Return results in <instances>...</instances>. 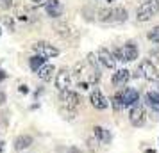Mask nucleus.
Wrapping results in <instances>:
<instances>
[{
	"label": "nucleus",
	"instance_id": "f257e3e1",
	"mask_svg": "<svg viewBox=\"0 0 159 153\" xmlns=\"http://www.w3.org/2000/svg\"><path fill=\"white\" fill-rule=\"evenodd\" d=\"M98 20L106 23H122L127 20V11L123 7H111L98 11Z\"/></svg>",
	"mask_w": 159,
	"mask_h": 153
},
{
	"label": "nucleus",
	"instance_id": "f03ea898",
	"mask_svg": "<svg viewBox=\"0 0 159 153\" xmlns=\"http://www.w3.org/2000/svg\"><path fill=\"white\" fill-rule=\"evenodd\" d=\"M159 13V0H147L143 2L136 11L138 22H148L152 20V16H156Z\"/></svg>",
	"mask_w": 159,
	"mask_h": 153
},
{
	"label": "nucleus",
	"instance_id": "7ed1b4c3",
	"mask_svg": "<svg viewBox=\"0 0 159 153\" xmlns=\"http://www.w3.org/2000/svg\"><path fill=\"white\" fill-rule=\"evenodd\" d=\"M32 50L36 52V55H41V57H45V59L59 55L57 48H56L54 45L47 43V41H38V43H34V45H32Z\"/></svg>",
	"mask_w": 159,
	"mask_h": 153
},
{
	"label": "nucleus",
	"instance_id": "20e7f679",
	"mask_svg": "<svg viewBox=\"0 0 159 153\" xmlns=\"http://www.w3.org/2000/svg\"><path fill=\"white\" fill-rule=\"evenodd\" d=\"M129 121L132 126H143L147 121V112L141 105H132L129 110Z\"/></svg>",
	"mask_w": 159,
	"mask_h": 153
},
{
	"label": "nucleus",
	"instance_id": "39448f33",
	"mask_svg": "<svg viewBox=\"0 0 159 153\" xmlns=\"http://www.w3.org/2000/svg\"><path fill=\"white\" fill-rule=\"evenodd\" d=\"M139 70H141V73H143V77L147 80H150V82L159 80V71H157V68H156V64H152V61H148V59L143 61L141 66H139Z\"/></svg>",
	"mask_w": 159,
	"mask_h": 153
},
{
	"label": "nucleus",
	"instance_id": "423d86ee",
	"mask_svg": "<svg viewBox=\"0 0 159 153\" xmlns=\"http://www.w3.org/2000/svg\"><path fill=\"white\" fill-rule=\"evenodd\" d=\"M70 84H72V71H68L66 68L59 70V73L56 75V87L59 91H66L70 89Z\"/></svg>",
	"mask_w": 159,
	"mask_h": 153
},
{
	"label": "nucleus",
	"instance_id": "0eeeda50",
	"mask_svg": "<svg viewBox=\"0 0 159 153\" xmlns=\"http://www.w3.org/2000/svg\"><path fill=\"white\" fill-rule=\"evenodd\" d=\"M89 102H91V105H93L95 109L98 110H104L109 107V102L107 98L104 96V93H102L100 89H93L91 91V95H89Z\"/></svg>",
	"mask_w": 159,
	"mask_h": 153
},
{
	"label": "nucleus",
	"instance_id": "6e6552de",
	"mask_svg": "<svg viewBox=\"0 0 159 153\" xmlns=\"http://www.w3.org/2000/svg\"><path fill=\"white\" fill-rule=\"evenodd\" d=\"M61 102L68 109H75V107H79V103H80V96L77 93L70 91V89H66V91H61Z\"/></svg>",
	"mask_w": 159,
	"mask_h": 153
},
{
	"label": "nucleus",
	"instance_id": "1a4fd4ad",
	"mask_svg": "<svg viewBox=\"0 0 159 153\" xmlns=\"http://www.w3.org/2000/svg\"><path fill=\"white\" fill-rule=\"evenodd\" d=\"M138 46L134 41H129L122 46V55H123V62H132L138 59Z\"/></svg>",
	"mask_w": 159,
	"mask_h": 153
},
{
	"label": "nucleus",
	"instance_id": "9d476101",
	"mask_svg": "<svg viewBox=\"0 0 159 153\" xmlns=\"http://www.w3.org/2000/svg\"><path fill=\"white\" fill-rule=\"evenodd\" d=\"M97 57H98V61H100L106 68H109V70H113V68L116 66L115 55H113V52H109L107 48H98V52H97Z\"/></svg>",
	"mask_w": 159,
	"mask_h": 153
},
{
	"label": "nucleus",
	"instance_id": "9b49d317",
	"mask_svg": "<svg viewBox=\"0 0 159 153\" xmlns=\"http://www.w3.org/2000/svg\"><path fill=\"white\" fill-rule=\"evenodd\" d=\"M45 11H47L48 16L57 18V16H61V13H63V6H61L59 0H47V2H45Z\"/></svg>",
	"mask_w": 159,
	"mask_h": 153
},
{
	"label": "nucleus",
	"instance_id": "f8f14e48",
	"mask_svg": "<svg viewBox=\"0 0 159 153\" xmlns=\"http://www.w3.org/2000/svg\"><path fill=\"white\" fill-rule=\"evenodd\" d=\"M122 96H123V103H125V107H132V105H136V102L139 100L138 91H136V89H132V87L123 89Z\"/></svg>",
	"mask_w": 159,
	"mask_h": 153
},
{
	"label": "nucleus",
	"instance_id": "ddd939ff",
	"mask_svg": "<svg viewBox=\"0 0 159 153\" xmlns=\"http://www.w3.org/2000/svg\"><path fill=\"white\" fill-rule=\"evenodd\" d=\"M32 142H34V139H32V135H27V134H23V135H20V137H16L15 141V148L16 151H22V150H27L29 146H32Z\"/></svg>",
	"mask_w": 159,
	"mask_h": 153
},
{
	"label": "nucleus",
	"instance_id": "4468645a",
	"mask_svg": "<svg viewBox=\"0 0 159 153\" xmlns=\"http://www.w3.org/2000/svg\"><path fill=\"white\" fill-rule=\"evenodd\" d=\"M130 79V71L129 70H118L113 75V86H125Z\"/></svg>",
	"mask_w": 159,
	"mask_h": 153
},
{
	"label": "nucleus",
	"instance_id": "2eb2a0df",
	"mask_svg": "<svg viewBox=\"0 0 159 153\" xmlns=\"http://www.w3.org/2000/svg\"><path fill=\"white\" fill-rule=\"evenodd\" d=\"M95 137L98 139L100 142H104V144H109L111 142V139H113V135H111V132L107 130V128H104V126H95Z\"/></svg>",
	"mask_w": 159,
	"mask_h": 153
},
{
	"label": "nucleus",
	"instance_id": "dca6fc26",
	"mask_svg": "<svg viewBox=\"0 0 159 153\" xmlns=\"http://www.w3.org/2000/svg\"><path fill=\"white\" fill-rule=\"evenodd\" d=\"M145 102H147V105H148L150 109H154L156 112H159V93L157 91L147 93V95H145Z\"/></svg>",
	"mask_w": 159,
	"mask_h": 153
},
{
	"label": "nucleus",
	"instance_id": "f3484780",
	"mask_svg": "<svg viewBox=\"0 0 159 153\" xmlns=\"http://www.w3.org/2000/svg\"><path fill=\"white\" fill-rule=\"evenodd\" d=\"M54 73H56V68H54V66H52V64H45V66H41V68H39V71H38V77H39L41 80L48 82V80H52Z\"/></svg>",
	"mask_w": 159,
	"mask_h": 153
},
{
	"label": "nucleus",
	"instance_id": "a211bd4d",
	"mask_svg": "<svg viewBox=\"0 0 159 153\" xmlns=\"http://www.w3.org/2000/svg\"><path fill=\"white\" fill-rule=\"evenodd\" d=\"M45 61H47V59L41 57V55H34V57H30L29 59L30 70H32V71H39V68H41V66H45Z\"/></svg>",
	"mask_w": 159,
	"mask_h": 153
},
{
	"label": "nucleus",
	"instance_id": "6ab92c4d",
	"mask_svg": "<svg viewBox=\"0 0 159 153\" xmlns=\"http://www.w3.org/2000/svg\"><path fill=\"white\" fill-rule=\"evenodd\" d=\"M113 109L115 110H122L123 107H125V103H123V96H122V91H118L115 96H113Z\"/></svg>",
	"mask_w": 159,
	"mask_h": 153
},
{
	"label": "nucleus",
	"instance_id": "aec40b11",
	"mask_svg": "<svg viewBox=\"0 0 159 153\" xmlns=\"http://www.w3.org/2000/svg\"><path fill=\"white\" fill-rule=\"evenodd\" d=\"M147 37H148V41H152V43H159V25H156L154 29L148 30Z\"/></svg>",
	"mask_w": 159,
	"mask_h": 153
},
{
	"label": "nucleus",
	"instance_id": "412c9836",
	"mask_svg": "<svg viewBox=\"0 0 159 153\" xmlns=\"http://www.w3.org/2000/svg\"><path fill=\"white\" fill-rule=\"evenodd\" d=\"M113 55H115V59H116V61H123L122 48H113Z\"/></svg>",
	"mask_w": 159,
	"mask_h": 153
},
{
	"label": "nucleus",
	"instance_id": "4be33fe9",
	"mask_svg": "<svg viewBox=\"0 0 159 153\" xmlns=\"http://www.w3.org/2000/svg\"><path fill=\"white\" fill-rule=\"evenodd\" d=\"M11 6H13V2H11V0H0V7H2V9H9Z\"/></svg>",
	"mask_w": 159,
	"mask_h": 153
},
{
	"label": "nucleus",
	"instance_id": "5701e85b",
	"mask_svg": "<svg viewBox=\"0 0 159 153\" xmlns=\"http://www.w3.org/2000/svg\"><path fill=\"white\" fill-rule=\"evenodd\" d=\"M4 23H6V25H7L9 29H11V32H13V27H15V25H13V22H11V20H9L7 16H6V18H4Z\"/></svg>",
	"mask_w": 159,
	"mask_h": 153
},
{
	"label": "nucleus",
	"instance_id": "b1692460",
	"mask_svg": "<svg viewBox=\"0 0 159 153\" xmlns=\"http://www.w3.org/2000/svg\"><path fill=\"white\" fill-rule=\"evenodd\" d=\"M4 103H6V93H4V91H0V107H2Z\"/></svg>",
	"mask_w": 159,
	"mask_h": 153
},
{
	"label": "nucleus",
	"instance_id": "393cba45",
	"mask_svg": "<svg viewBox=\"0 0 159 153\" xmlns=\"http://www.w3.org/2000/svg\"><path fill=\"white\" fill-rule=\"evenodd\" d=\"M70 153H80L79 148H70Z\"/></svg>",
	"mask_w": 159,
	"mask_h": 153
},
{
	"label": "nucleus",
	"instance_id": "a878e982",
	"mask_svg": "<svg viewBox=\"0 0 159 153\" xmlns=\"http://www.w3.org/2000/svg\"><path fill=\"white\" fill-rule=\"evenodd\" d=\"M27 91H29V89L25 87V86H20V93H27Z\"/></svg>",
	"mask_w": 159,
	"mask_h": 153
},
{
	"label": "nucleus",
	"instance_id": "bb28decb",
	"mask_svg": "<svg viewBox=\"0 0 159 153\" xmlns=\"http://www.w3.org/2000/svg\"><path fill=\"white\" fill-rule=\"evenodd\" d=\"M32 2H36V4H41V2H43V0H32Z\"/></svg>",
	"mask_w": 159,
	"mask_h": 153
},
{
	"label": "nucleus",
	"instance_id": "cd10ccee",
	"mask_svg": "<svg viewBox=\"0 0 159 153\" xmlns=\"http://www.w3.org/2000/svg\"><path fill=\"white\" fill-rule=\"evenodd\" d=\"M0 151H2V146H0Z\"/></svg>",
	"mask_w": 159,
	"mask_h": 153
}]
</instances>
